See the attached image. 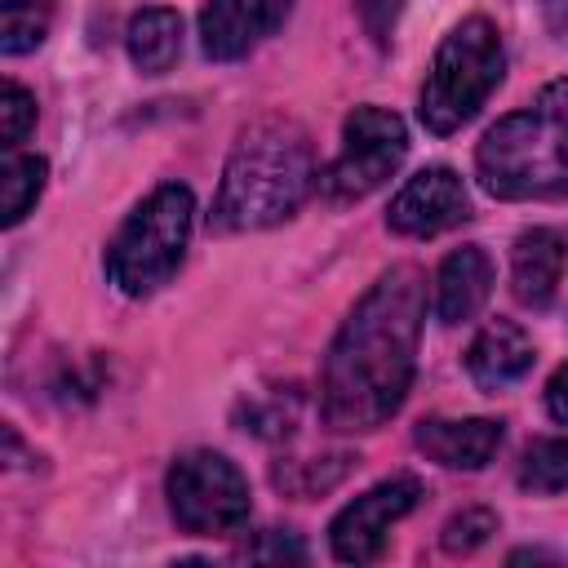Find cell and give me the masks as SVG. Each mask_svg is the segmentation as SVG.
Instances as JSON below:
<instances>
[{
	"instance_id": "obj_22",
	"label": "cell",
	"mask_w": 568,
	"mask_h": 568,
	"mask_svg": "<svg viewBox=\"0 0 568 568\" xmlns=\"http://www.w3.org/2000/svg\"><path fill=\"white\" fill-rule=\"evenodd\" d=\"M404 4H408V0H359V18H364V31L373 36V44H382V49L390 44Z\"/></svg>"
},
{
	"instance_id": "obj_4",
	"label": "cell",
	"mask_w": 568,
	"mask_h": 568,
	"mask_svg": "<svg viewBox=\"0 0 568 568\" xmlns=\"http://www.w3.org/2000/svg\"><path fill=\"white\" fill-rule=\"evenodd\" d=\"M501 75H506V49L497 27L488 18L457 22L430 58V71L417 98V120L439 138L457 133L488 102Z\"/></svg>"
},
{
	"instance_id": "obj_9",
	"label": "cell",
	"mask_w": 568,
	"mask_h": 568,
	"mask_svg": "<svg viewBox=\"0 0 568 568\" xmlns=\"http://www.w3.org/2000/svg\"><path fill=\"white\" fill-rule=\"evenodd\" d=\"M470 217V200L462 178L448 164H430L422 173H413L386 209V226L395 235H413V240H430L439 231H453Z\"/></svg>"
},
{
	"instance_id": "obj_14",
	"label": "cell",
	"mask_w": 568,
	"mask_h": 568,
	"mask_svg": "<svg viewBox=\"0 0 568 568\" xmlns=\"http://www.w3.org/2000/svg\"><path fill=\"white\" fill-rule=\"evenodd\" d=\"M493 293V257L479 244L453 248L435 271V315L439 324H462L479 315Z\"/></svg>"
},
{
	"instance_id": "obj_2",
	"label": "cell",
	"mask_w": 568,
	"mask_h": 568,
	"mask_svg": "<svg viewBox=\"0 0 568 568\" xmlns=\"http://www.w3.org/2000/svg\"><path fill=\"white\" fill-rule=\"evenodd\" d=\"M311 138L288 115H257L235 133L217 195L213 231H262L293 217L315 186Z\"/></svg>"
},
{
	"instance_id": "obj_25",
	"label": "cell",
	"mask_w": 568,
	"mask_h": 568,
	"mask_svg": "<svg viewBox=\"0 0 568 568\" xmlns=\"http://www.w3.org/2000/svg\"><path fill=\"white\" fill-rule=\"evenodd\" d=\"M541 9H546L550 31H555V36H564V31H568V0H541Z\"/></svg>"
},
{
	"instance_id": "obj_19",
	"label": "cell",
	"mask_w": 568,
	"mask_h": 568,
	"mask_svg": "<svg viewBox=\"0 0 568 568\" xmlns=\"http://www.w3.org/2000/svg\"><path fill=\"white\" fill-rule=\"evenodd\" d=\"M351 453H328V457H293V462H275L271 479L280 493H293V497H315L324 488H333L346 470H351Z\"/></svg>"
},
{
	"instance_id": "obj_18",
	"label": "cell",
	"mask_w": 568,
	"mask_h": 568,
	"mask_svg": "<svg viewBox=\"0 0 568 568\" xmlns=\"http://www.w3.org/2000/svg\"><path fill=\"white\" fill-rule=\"evenodd\" d=\"M53 22V4L49 0H0V53L18 58L31 53Z\"/></svg>"
},
{
	"instance_id": "obj_3",
	"label": "cell",
	"mask_w": 568,
	"mask_h": 568,
	"mask_svg": "<svg viewBox=\"0 0 568 568\" xmlns=\"http://www.w3.org/2000/svg\"><path fill=\"white\" fill-rule=\"evenodd\" d=\"M475 173L493 200H564L568 80H550L528 106L501 115L475 146Z\"/></svg>"
},
{
	"instance_id": "obj_24",
	"label": "cell",
	"mask_w": 568,
	"mask_h": 568,
	"mask_svg": "<svg viewBox=\"0 0 568 568\" xmlns=\"http://www.w3.org/2000/svg\"><path fill=\"white\" fill-rule=\"evenodd\" d=\"M546 408H550V417H555V422H564V426H568V364L550 377V386H546Z\"/></svg>"
},
{
	"instance_id": "obj_13",
	"label": "cell",
	"mask_w": 568,
	"mask_h": 568,
	"mask_svg": "<svg viewBox=\"0 0 568 568\" xmlns=\"http://www.w3.org/2000/svg\"><path fill=\"white\" fill-rule=\"evenodd\" d=\"M528 368H532V337L515 320H488L466 351V373L479 390H506Z\"/></svg>"
},
{
	"instance_id": "obj_6",
	"label": "cell",
	"mask_w": 568,
	"mask_h": 568,
	"mask_svg": "<svg viewBox=\"0 0 568 568\" xmlns=\"http://www.w3.org/2000/svg\"><path fill=\"white\" fill-rule=\"evenodd\" d=\"M164 493L178 528L191 537H231L248 524V510H253L244 470L213 448L182 453L169 466Z\"/></svg>"
},
{
	"instance_id": "obj_16",
	"label": "cell",
	"mask_w": 568,
	"mask_h": 568,
	"mask_svg": "<svg viewBox=\"0 0 568 568\" xmlns=\"http://www.w3.org/2000/svg\"><path fill=\"white\" fill-rule=\"evenodd\" d=\"M44 173H49V164L40 155H9L4 160V169H0V222L4 226H18L36 209V200L44 191Z\"/></svg>"
},
{
	"instance_id": "obj_23",
	"label": "cell",
	"mask_w": 568,
	"mask_h": 568,
	"mask_svg": "<svg viewBox=\"0 0 568 568\" xmlns=\"http://www.w3.org/2000/svg\"><path fill=\"white\" fill-rule=\"evenodd\" d=\"M248 559H293V564H302V559H306V546L297 541V532H280V528H271L266 541L248 550Z\"/></svg>"
},
{
	"instance_id": "obj_10",
	"label": "cell",
	"mask_w": 568,
	"mask_h": 568,
	"mask_svg": "<svg viewBox=\"0 0 568 568\" xmlns=\"http://www.w3.org/2000/svg\"><path fill=\"white\" fill-rule=\"evenodd\" d=\"M288 13H293V0H204L200 49L213 62H235L253 53L266 36H275Z\"/></svg>"
},
{
	"instance_id": "obj_21",
	"label": "cell",
	"mask_w": 568,
	"mask_h": 568,
	"mask_svg": "<svg viewBox=\"0 0 568 568\" xmlns=\"http://www.w3.org/2000/svg\"><path fill=\"white\" fill-rule=\"evenodd\" d=\"M31 129H36V98H31L22 84L9 80V84L0 89V138H4L0 146L13 151Z\"/></svg>"
},
{
	"instance_id": "obj_8",
	"label": "cell",
	"mask_w": 568,
	"mask_h": 568,
	"mask_svg": "<svg viewBox=\"0 0 568 568\" xmlns=\"http://www.w3.org/2000/svg\"><path fill=\"white\" fill-rule=\"evenodd\" d=\"M422 497H426V488H422L417 475H390V479L373 484L368 493H359L355 501H346V506L333 515V524H328L333 559L355 564V568L382 559L386 532H390L404 515H413V510L422 506Z\"/></svg>"
},
{
	"instance_id": "obj_20",
	"label": "cell",
	"mask_w": 568,
	"mask_h": 568,
	"mask_svg": "<svg viewBox=\"0 0 568 568\" xmlns=\"http://www.w3.org/2000/svg\"><path fill=\"white\" fill-rule=\"evenodd\" d=\"M493 532H497V515L484 510V506H466V510H457V515L439 528V546H444L448 555H470V550H479Z\"/></svg>"
},
{
	"instance_id": "obj_7",
	"label": "cell",
	"mask_w": 568,
	"mask_h": 568,
	"mask_svg": "<svg viewBox=\"0 0 568 568\" xmlns=\"http://www.w3.org/2000/svg\"><path fill=\"white\" fill-rule=\"evenodd\" d=\"M408 155V129L395 111L386 106H355L342 124V151L333 155V164L315 178L320 195L328 204H351L373 195Z\"/></svg>"
},
{
	"instance_id": "obj_11",
	"label": "cell",
	"mask_w": 568,
	"mask_h": 568,
	"mask_svg": "<svg viewBox=\"0 0 568 568\" xmlns=\"http://www.w3.org/2000/svg\"><path fill=\"white\" fill-rule=\"evenodd\" d=\"M501 435L497 417H426L417 422L413 444L448 470H479L501 448Z\"/></svg>"
},
{
	"instance_id": "obj_17",
	"label": "cell",
	"mask_w": 568,
	"mask_h": 568,
	"mask_svg": "<svg viewBox=\"0 0 568 568\" xmlns=\"http://www.w3.org/2000/svg\"><path fill=\"white\" fill-rule=\"evenodd\" d=\"M515 479L524 493H568V439L564 435L532 439L519 457Z\"/></svg>"
},
{
	"instance_id": "obj_5",
	"label": "cell",
	"mask_w": 568,
	"mask_h": 568,
	"mask_svg": "<svg viewBox=\"0 0 568 568\" xmlns=\"http://www.w3.org/2000/svg\"><path fill=\"white\" fill-rule=\"evenodd\" d=\"M195 222V200L182 182L155 186L106 244V275L124 297H146L182 266Z\"/></svg>"
},
{
	"instance_id": "obj_1",
	"label": "cell",
	"mask_w": 568,
	"mask_h": 568,
	"mask_svg": "<svg viewBox=\"0 0 568 568\" xmlns=\"http://www.w3.org/2000/svg\"><path fill=\"white\" fill-rule=\"evenodd\" d=\"M422 320L426 280L417 266H390L368 284L324 355L320 417L328 430H377L404 408L417 373Z\"/></svg>"
},
{
	"instance_id": "obj_15",
	"label": "cell",
	"mask_w": 568,
	"mask_h": 568,
	"mask_svg": "<svg viewBox=\"0 0 568 568\" xmlns=\"http://www.w3.org/2000/svg\"><path fill=\"white\" fill-rule=\"evenodd\" d=\"M124 40H129V58L142 75H164L182 53V18L164 4L142 9V13H133Z\"/></svg>"
},
{
	"instance_id": "obj_12",
	"label": "cell",
	"mask_w": 568,
	"mask_h": 568,
	"mask_svg": "<svg viewBox=\"0 0 568 568\" xmlns=\"http://www.w3.org/2000/svg\"><path fill=\"white\" fill-rule=\"evenodd\" d=\"M564 262H568V240L555 226L524 231L510 248V288H515V297L532 311H546L559 293Z\"/></svg>"
}]
</instances>
